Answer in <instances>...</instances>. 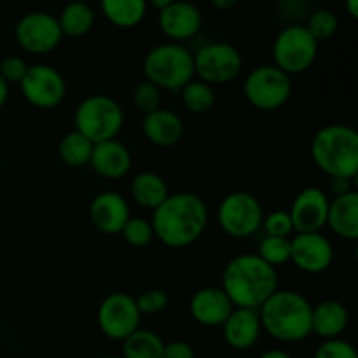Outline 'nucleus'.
Returning a JSON list of instances; mask_svg holds the SVG:
<instances>
[{
    "instance_id": "obj_17",
    "label": "nucleus",
    "mask_w": 358,
    "mask_h": 358,
    "mask_svg": "<svg viewBox=\"0 0 358 358\" xmlns=\"http://www.w3.org/2000/svg\"><path fill=\"white\" fill-rule=\"evenodd\" d=\"M189 310L198 324L205 325V327H222L234 306L222 289L205 287L192 296Z\"/></svg>"
},
{
    "instance_id": "obj_41",
    "label": "nucleus",
    "mask_w": 358,
    "mask_h": 358,
    "mask_svg": "<svg viewBox=\"0 0 358 358\" xmlns=\"http://www.w3.org/2000/svg\"><path fill=\"white\" fill-rule=\"evenodd\" d=\"M7 98H9V84L0 77V108L6 105Z\"/></svg>"
},
{
    "instance_id": "obj_9",
    "label": "nucleus",
    "mask_w": 358,
    "mask_h": 358,
    "mask_svg": "<svg viewBox=\"0 0 358 358\" xmlns=\"http://www.w3.org/2000/svg\"><path fill=\"white\" fill-rule=\"evenodd\" d=\"M264 220L262 206L254 194L245 191L231 192L219 206V224L233 238H248Z\"/></svg>"
},
{
    "instance_id": "obj_4",
    "label": "nucleus",
    "mask_w": 358,
    "mask_h": 358,
    "mask_svg": "<svg viewBox=\"0 0 358 358\" xmlns=\"http://www.w3.org/2000/svg\"><path fill=\"white\" fill-rule=\"evenodd\" d=\"M311 157L334 180H352L358 173V133L345 124L325 126L313 136Z\"/></svg>"
},
{
    "instance_id": "obj_42",
    "label": "nucleus",
    "mask_w": 358,
    "mask_h": 358,
    "mask_svg": "<svg viewBox=\"0 0 358 358\" xmlns=\"http://www.w3.org/2000/svg\"><path fill=\"white\" fill-rule=\"evenodd\" d=\"M346 9H348L350 16L358 17V0H345Z\"/></svg>"
},
{
    "instance_id": "obj_20",
    "label": "nucleus",
    "mask_w": 358,
    "mask_h": 358,
    "mask_svg": "<svg viewBox=\"0 0 358 358\" xmlns=\"http://www.w3.org/2000/svg\"><path fill=\"white\" fill-rule=\"evenodd\" d=\"M90 164L98 175L105 178H121L131 168V154L117 140L94 143Z\"/></svg>"
},
{
    "instance_id": "obj_6",
    "label": "nucleus",
    "mask_w": 358,
    "mask_h": 358,
    "mask_svg": "<svg viewBox=\"0 0 358 358\" xmlns=\"http://www.w3.org/2000/svg\"><path fill=\"white\" fill-rule=\"evenodd\" d=\"M73 121L76 131L86 136L94 145L117 136L124 122V114L114 98L107 94H93L80 101Z\"/></svg>"
},
{
    "instance_id": "obj_40",
    "label": "nucleus",
    "mask_w": 358,
    "mask_h": 358,
    "mask_svg": "<svg viewBox=\"0 0 358 358\" xmlns=\"http://www.w3.org/2000/svg\"><path fill=\"white\" fill-rule=\"evenodd\" d=\"M259 358H292V355L287 353L285 350H268V352L262 353Z\"/></svg>"
},
{
    "instance_id": "obj_43",
    "label": "nucleus",
    "mask_w": 358,
    "mask_h": 358,
    "mask_svg": "<svg viewBox=\"0 0 358 358\" xmlns=\"http://www.w3.org/2000/svg\"><path fill=\"white\" fill-rule=\"evenodd\" d=\"M175 0H147V3H150L152 7H156V9H164V7H168L170 3H173Z\"/></svg>"
},
{
    "instance_id": "obj_18",
    "label": "nucleus",
    "mask_w": 358,
    "mask_h": 358,
    "mask_svg": "<svg viewBox=\"0 0 358 358\" xmlns=\"http://www.w3.org/2000/svg\"><path fill=\"white\" fill-rule=\"evenodd\" d=\"M261 331L257 310H248V308H234L222 324L224 339L231 348L238 352L254 348L261 338Z\"/></svg>"
},
{
    "instance_id": "obj_14",
    "label": "nucleus",
    "mask_w": 358,
    "mask_h": 358,
    "mask_svg": "<svg viewBox=\"0 0 358 358\" xmlns=\"http://www.w3.org/2000/svg\"><path fill=\"white\" fill-rule=\"evenodd\" d=\"M334 259V248L331 241L320 233H297L290 238V261L301 271L317 273L331 268Z\"/></svg>"
},
{
    "instance_id": "obj_35",
    "label": "nucleus",
    "mask_w": 358,
    "mask_h": 358,
    "mask_svg": "<svg viewBox=\"0 0 358 358\" xmlns=\"http://www.w3.org/2000/svg\"><path fill=\"white\" fill-rule=\"evenodd\" d=\"M262 224H264V229L268 233V236L289 238L294 231L292 220H290L289 212H285V210H276V212L269 213L262 220Z\"/></svg>"
},
{
    "instance_id": "obj_36",
    "label": "nucleus",
    "mask_w": 358,
    "mask_h": 358,
    "mask_svg": "<svg viewBox=\"0 0 358 358\" xmlns=\"http://www.w3.org/2000/svg\"><path fill=\"white\" fill-rule=\"evenodd\" d=\"M313 358H358L353 345L343 339H327L315 352Z\"/></svg>"
},
{
    "instance_id": "obj_29",
    "label": "nucleus",
    "mask_w": 358,
    "mask_h": 358,
    "mask_svg": "<svg viewBox=\"0 0 358 358\" xmlns=\"http://www.w3.org/2000/svg\"><path fill=\"white\" fill-rule=\"evenodd\" d=\"M182 100L192 114H206L215 107V93L210 84L203 80H191L182 87Z\"/></svg>"
},
{
    "instance_id": "obj_15",
    "label": "nucleus",
    "mask_w": 358,
    "mask_h": 358,
    "mask_svg": "<svg viewBox=\"0 0 358 358\" xmlns=\"http://www.w3.org/2000/svg\"><path fill=\"white\" fill-rule=\"evenodd\" d=\"M329 198L322 189L306 187L296 196L289 215L297 233H320L327 224Z\"/></svg>"
},
{
    "instance_id": "obj_8",
    "label": "nucleus",
    "mask_w": 358,
    "mask_h": 358,
    "mask_svg": "<svg viewBox=\"0 0 358 358\" xmlns=\"http://www.w3.org/2000/svg\"><path fill=\"white\" fill-rule=\"evenodd\" d=\"M318 52V42L306 30V27L294 24L280 31L273 45L275 66L287 76L301 73L313 65Z\"/></svg>"
},
{
    "instance_id": "obj_44",
    "label": "nucleus",
    "mask_w": 358,
    "mask_h": 358,
    "mask_svg": "<svg viewBox=\"0 0 358 358\" xmlns=\"http://www.w3.org/2000/svg\"><path fill=\"white\" fill-rule=\"evenodd\" d=\"M100 358H121V357H115V355H105V357H100Z\"/></svg>"
},
{
    "instance_id": "obj_22",
    "label": "nucleus",
    "mask_w": 358,
    "mask_h": 358,
    "mask_svg": "<svg viewBox=\"0 0 358 358\" xmlns=\"http://www.w3.org/2000/svg\"><path fill=\"white\" fill-rule=\"evenodd\" d=\"M327 224L338 236L345 240H358V194L355 191L336 196L329 203Z\"/></svg>"
},
{
    "instance_id": "obj_38",
    "label": "nucleus",
    "mask_w": 358,
    "mask_h": 358,
    "mask_svg": "<svg viewBox=\"0 0 358 358\" xmlns=\"http://www.w3.org/2000/svg\"><path fill=\"white\" fill-rule=\"evenodd\" d=\"M163 358H196L194 350L185 341H171L164 345Z\"/></svg>"
},
{
    "instance_id": "obj_24",
    "label": "nucleus",
    "mask_w": 358,
    "mask_h": 358,
    "mask_svg": "<svg viewBox=\"0 0 358 358\" xmlns=\"http://www.w3.org/2000/svg\"><path fill=\"white\" fill-rule=\"evenodd\" d=\"M131 196L140 206L156 210L170 196L168 185L163 178L152 171H142L131 182Z\"/></svg>"
},
{
    "instance_id": "obj_39",
    "label": "nucleus",
    "mask_w": 358,
    "mask_h": 358,
    "mask_svg": "<svg viewBox=\"0 0 358 358\" xmlns=\"http://www.w3.org/2000/svg\"><path fill=\"white\" fill-rule=\"evenodd\" d=\"M210 2H212L213 7H217V9L229 10V9H233V7L236 6L240 0H210Z\"/></svg>"
},
{
    "instance_id": "obj_10",
    "label": "nucleus",
    "mask_w": 358,
    "mask_h": 358,
    "mask_svg": "<svg viewBox=\"0 0 358 358\" xmlns=\"http://www.w3.org/2000/svg\"><path fill=\"white\" fill-rule=\"evenodd\" d=\"M192 58L194 73H198L199 79L210 86L233 80L243 65L240 51L227 42H212L203 45Z\"/></svg>"
},
{
    "instance_id": "obj_31",
    "label": "nucleus",
    "mask_w": 358,
    "mask_h": 358,
    "mask_svg": "<svg viewBox=\"0 0 358 358\" xmlns=\"http://www.w3.org/2000/svg\"><path fill=\"white\" fill-rule=\"evenodd\" d=\"M338 16L329 9H320L310 16V21L306 24V30L310 31L315 41H327L338 30Z\"/></svg>"
},
{
    "instance_id": "obj_21",
    "label": "nucleus",
    "mask_w": 358,
    "mask_h": 358,
    "mask_svg": "<svg viewBox=\"0 0 358 358\" xmlns=\"http://www.w3.org/2000/svg\"><path fill=\"white\" fill-rule=\"evenodd\" d=\"M142 129L150 143L159 147H171L180 142L184 135L182 119L175 112L166 108H157L143 117Z\"/></svg>"
},
{
    "instance_id": "obj_11",
    "label": "nucleus",
    "mask_w": 358,
    "mask_h": 358,
    "mask_svg": "<svg viewBox=\"0 0 358 358\" xmlns=\"http://www.w3.org/2000/svg\"><path fill=\"white\" fill-rule=\"evenodd\" d=\"M140 317L135 297L114 292L105 297L98 308V327L112 341H124L140 329Z\"/></svg>"
},
{
    "instance_id": "obj_25",
    "label": "nucleus",
    "mask_w": 358,
    "mask_h": 358,
    "mask_svg": "<svg viewBox=\"0 0 358 358\" xmlns=\"http://www.w3.org/2000/svg\"><path fill=\"white\" fill-rule=\"evenodd\" d=\"M100 6L112 24L133 28L145 16L147 0H100Z\"/></svg>"
},
{
    "instance_id": "obj_28",
    "label": "nucleus",
    "mask_w": 358,
    "mask_h": 358,
    "mask_svg": "<svg viewBox=\"0 0 358 358\" xmlns=\"http://www.w3.org/2000/svg\"><path fill=\"white\" fill-rule=\"evenodd\" d=\"M91 152H93V143L80 135L79 131H70L59 140L58 154L59 159L72 168H80L90 163Z\"/></svg>"
},
{
    "instance_id": "obj_45",
    "label": "nucleus",
    "mask_w": 358,
    "mask_h": 358,
    "mask_svg": "<svg viewBox=\"0 0 358 358\" xmlns=\"http://www.w3.org/2000/svg\"><path fill=\"white\" fill-rule=\"evenodd\" d=\"M0 170H2V157H0Z\"/></svg>"
},
{
    "instance_id": "obj_23",
    "label": "nucleus",
    "mask_w": 358,
    "mask_h": 358,
    "mask_svg": "<svg viewBox=\"0 0 358 358\" xmlns=\"http://www.w3.org/2000/svg\"><path fill=\"white\" fill-rule=\"evenodd\" d=\"M350 315L345 304L339 301H324L313 308L311 313V332L322 339H338L348 327Z\"/></svg>"
},
{
    "instance_id": "obj_27",
    "label": "nucleus",
    "mask_w": 358,
    "mask_h": 358,
    "mask_svg": "<svg viewBox=\"0 0 358 358\" xmlns=\"http://www.w3.org/2000/svg\"><path fill=\"white\" fill-rule=\"evenodd\" d=\"M63 35L80 37L86 35L94 24V10L86 2H70L58 17Z\"/></svg>"
},
{
    "instance_id": "obj_13",
    "label": "nucleus",
    "mask_w": 358,
    "mask_h": 358,
    "mask_svg": "<svg viewBox=\"0 0 358 358\" xmlns=\"http://www.w3.org/2000/svg\"><path fill=\"white\" fill-rule=\"evenodd\" d=\"M14 35L17 44L31 55H45L52 51L63 37L58 17L48 13L24 14L17 21Z\"/></svg>"
},
{
    "instance_id": "obj_34",
    "label": "nucleus",
    "mask_w": 358,
    "mask_h": 358,
    "mask_svg": "<svg viewBox=\"0 0 358 358\" xmlns=\"http://www.w3.org/2000/svg\"><path fill=\"white\" fill-rule=\"evenodd\" d=\"M135 303L140 315H154L163 311L168 306V303H170V299H168V294L164 290L150 289L140 294L135 299Z\"/></svg>"
},
{
    "instance_id": "obj_2",
    "label": "nucleus",
    "mask_w": 358,
    "mask_h": 358,
    "mask_svg": "<svg viewBox=\"0 0 358 358\" xmlns=\"http://www.w3.org/2000/svg\"><path fill=\"white\" fill-rule=\"evenodd\" d=\"M220 289L234 308L257 310L278 290V275L259 255H238L227 262Z\"/></svg>"
},
{
    "instance_id": "obj_12",
    "label": "nucleus",
    "mask_w": 358,
    "mask_h": 358,
    "mask_svg": "<svg viewBox=\"0 0 358 358\" xmlns=\"http://www.w3.org/2000/svg\"><path fill=\"white\" fill-rule=\"evenodd\" d=\"M20 87L28 103L37 108L58 107L66 94L65 79L51 65L28 66Z\"/></svg>"
},
{
    "instance_id": "obj_3",
    "label": "nucleus",
    "mask_w": 358,
    "mask_h": 358,
    "mask_svg": "<svg viewBox=\"0 0 358 358\" xmlns=\"http://www.w3.org/2000/svg\"><path fill=\"white\" fill-rule=\"evenodd\" d=\"M313 306L294 290H276L261 306V327L282 343H299L311 334Z\"/></svg>"
},
{
    "instance_id": "obj_37",
    "label": "nucleus",
    "mask_w": 358,
    "mask_h": 358,
    "mask_svg": "<svg viewBox=\"0 0 358 358\" xmlns=\"http://www.w3.org/2000/svg\"><path fill=\"white\" fill-rule=\"evenodd\" d=\"M28 65L20 56H7L0 63V77L7 84H20L27 73Z\"/></svg>"
},
{
    "instance_id": "obj_26",
    "label": "nucleus",
    "mask_w": 358,
    "mask_h": 358,
    "mask_svg": "<svg viewBox=\"0 0 358 358\" xmlns=\"http://www.w3.org/2000/svg\"><path fill=\"white\" fill-rule=\"evenodd\" d=\"M164 345L154 331L138 329L122 341L121 358H163Z\"/></svg>"
},
{
    "instance_id": "obj_1",
    "label": "nucleus",
    "mask_w": 358,
    "mask_h": 358,
    "mask_svg": "<svg viewBox=\"0 0 358 358\" xmlns=\"http://www.w3.org/2000/svg\"><path fill=\"white\" fill-rule=\"evenodd\" d=\"M208 222V208L198 194H170L152 215L154 236L170 248H184L199 240Z\"/></svg>"
},
{
    "instance_id": "obj_32",
    "label": "nucleus",
    "mask_w": 358,
    "mask_h": 358,
    "mask_svg": "<svg viewBox=\"0 0 358 358\" xmlns=\"http://www.w3.org/2000/svg\"><path fill=\"white\" fill-rule=\"evenodd\" d=\"M121 234L126 243L138 248L149 245L150 240L154 238L152 226H150L149 220L142 219V217H129L128 222L122 227Z\"/></svg>"
},
{
    "instance_id": "obj_16",
    "label": "nucleus",
    "mask_w": 358,
    "mask_h": 358,
    "mask_svg": "<svg viewBox=\"0 0 358 358\" xmlns=\"http://www.w3.org/2000/svg\"><path fill=\"white\" fill-rule=\"evenodd\" d=\"M90 219L100 233L119 234L129 219L128 203L114 191L100 192L90 205Z\"/></svg>"
},
{
    "instance_id": "obj_19",
    "label": "nucleus",
    "mask_w": 358,
    "mask_h": 358,
    "mask_svg": "<svg viewBox=\"0 0 358 358\" xmlns=\"http://www.w3.org/2000/svg\"><path fill=\"white\" fill-rule=\"evenodd\" d=\"M159 27L166 37L185 41L194 37L201 28V13L192 3L175 0L159 10Z\"/></svg>"
},
{
    "instance_id": "obj_5",
    "label": "nucleus",
    "mask_w": 358,
    "mask_h": 358,
    "mask_svg": "<svg viewBox=\"0 0 358 358\" xmlns=\"http://www.w3.org/2000/svg\"><path fill=\"white\" fill-rule=\"evenodd\" d=\"M143 72L159 90H182L194 76V58L184 45L161 44L145 56Z\"/></svg>"
},
{
    "instance_id": "obj_30",
    "label": "nucleus",
    "mask_w": 358,
    "mask_h": 358,
    "mask_svg": "<svg viewBox=\"0 0 358 358\" xmlns=\"http://www.w3.org/2000/svg\"><path fill=\"white\" fill-rule=\"evenodd\" d=\"M257 255L273 268L287 264L290 261V238L266 236L259 245Z\"/></svg>"
},
{
    "instance_id": "obj_33",
    "label": "nucleus",
    "mask_w": 358,
    "mask_h": 358,
    "mask_svg": "<svg viewBox=\"0 0 358 358\" xmlns=\"http://www.w3.org/2000/svg\"><path fill=\"white\" fill-rule=\"evenodd\" d=\"M133 103L143 115L150 114V112L161 108V90L156 84L143 80V83L136 84L135 91H133Z\"/></svg>"
},
{
    "instance_id": "obj_7",
    "label": "nucleus",
    "mask_w": 358,
    "mask_h": 358,
    "mask_svg": "<svg viewBox=\"0 0 358 358\" xmlns=\"http://www.w3.org/2000/svg\"><path fill=\"white\" fill-rule=\"evenodd\" d=\"M292 93L290 76L275 65L252 70L245 83V96L259 110H276L289 101Z\"/></svg>"
}]
</instances>
